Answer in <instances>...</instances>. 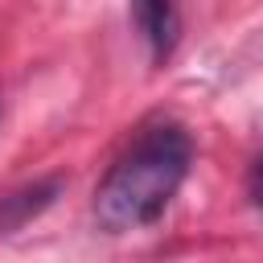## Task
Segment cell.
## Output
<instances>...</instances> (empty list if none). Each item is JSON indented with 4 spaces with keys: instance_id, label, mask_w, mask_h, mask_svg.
Instances as JSON below:
<instances>
[{
    "instance_id": "6da1fadb",
    "label": "cell",
    "mask_w": 263,
    "mask_h": 263,
    "mask_svg": "<svg viewBox=\"0 0 263 263\" xmlns=\"http://www.w3.org/2000/svg\"><path fill=\"white\" fill-rule=\"evenodd\" d=\"M193 164V140L181 123L160 119L144 127L123 156L107 168V177L95 189V222L107 234H127L152 226L177 189L185 185Z\"/></svg>"
},
{
    "instance_id": "7a4b0ae2",
    "label": "cell",
    "mask_w": 263,
    "mask_h": 263,
    "mask_svg": "<svg viewBox=\"0 0 263 263\" xmlns=\"http://www.w3.org/2000/svg\"><path fill=\"white\" fill-rule=\"evenodd\" d=\"M132 12H136V25L152 49V62L164 66L173 58V49L181 45V12H177V0H132Z\"/></svg>"
},
{
    "instance_id": "3957f363",
    "label": "cell",
    "mask_w": 263,
    "mask_h": 263,
    "mask_svg": "<svg viewBox=\"0 0 263 263\" xmlns=\"http://www.w3.org/2000/svg\"><path fill=\"white\" fill-rule=\"evenodd\" d=\"M58 193H62V177H49V181H37V185H25V189L0 197V234L21 230L29 218H37L41 210H49Z\"/></svg>"
},
{
    "instance_id": "277c9868",
    "label": "cell",
    "mask_w": 263,
    "mask_h": 263,
    "mask_svg": "<svg viewBox=\"0 0 263 263\" xmlns=\"http://www.w3.org/2000/svg\"><path fill=\"white\" fill-rule=\"evenodd\" d=\"M251 205L263 214V152H259V160L251 168Z\"/></svg>"
}]
</instances>
